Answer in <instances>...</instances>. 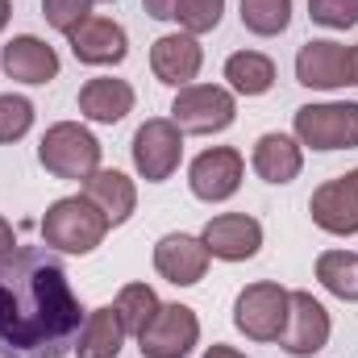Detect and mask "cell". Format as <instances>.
Returning <instances> with one entry per match:
<instances>
[{
  "label": "cell",
  "instance_id": "obj_30",
  "mask_svg": "<svg viewBox=\"0 0 358 358\" xmlns=\"http://www.w3.org/2000/svg\"><path fill=\"white\" fill-rule=\"evenodd\" d=\"M176 4L179 0H142V8H146L155 21H176Z\"/></svg>",
  "mask_w": 358,
  "mask_h": 358
},
{
  "label": "cell",
  "instance_id": "obj_22",
  "mask_svg": "<svg viewBox=\"0 0 358 358\" xmlns=\"http://www.w3.org/2000/svg\"><path fill=\"white\" fill-rule=\"evenodd\" d=\"M225 80L238 96H267L275 88V63L259 50H238L225 59Z\"/></svg>",
  "mask_w": 358,
  "mask_h": 358
},
{
  "label": "cell",
  "instance_id": "obj_35",
  "mask_svg": "<svg viewBox=\"0 0 358 358\" xmlns=\"http://www.w3.org/2000/svg\"><path fill=\"white\" fill-rule=\"evenodd\" d=\"M92 4H96V0H92ZM104 4H113V0H104Z\"/></svg>",
  "mask_w": 358,
  "mask_h": 358
},
{
  "label": "cell",
  "instance_id": "obj_19",
  "mask_svg": "<svg viewBox=\"0 0 358 358\" xmlns=\"http://www.w3.org/2000/svg\"><path fill=\"white\" fill-rule=\"evenodd\" d=\"M80 113L96 125H117L125 113H134V88L125 80H113V76L88 80L80 88Z\"/></svg>",
  "mask_w": 358,
  "mask_h": 358
},
{
  "label": "cell",
  "instance_id": "obj_14",
  "mask_svg": "<svg viewBox=\"0 0 358 358\" xmlns=\"http://www.w3.org/2000/svg\"><path fill=\"white\" fill-rule=\"evenodd\" d=\"M296 80L304 88L317 92H334L350 84V63H346V46L334 38H313L300 46L296 55Z\"/></svg>",
  "mask_w": 358,
  "mask_h": 358
},
{
  "label": "cell",
  "instance_id": "obj_21",
  "mask_svg": "<svg viewBox=\"0 0 358 358\" xmlns=\"http://www.w3.org/2000/svg\"><path fill=\"white\" fill-rule=\"evenodd\" d=\"M121 342H125V325L117 317L113 304H100L92 308L84 329H80V342H76V355L80 358H117L121 355Z\"/></svg>",
  "mask_w": 358,
  "mask_h": 358
},
{
  "label": "cell",
  "instance_id": "obj_6",
  "mask_svg": "<svg viewBox=\"0 0 358 358\" xmlns=\"http://www.w3.org/2000/svg\"><path fill=\"white\" fill-rule=\"evenodd\" d=\"M238 117V100L229 88L217 84H187L171 100V121L183 134H221Z\"/></svg>",
  "mask_w": 358,
  "mask_h": 358
},
{
  "label": "cell",
  "instance_id": "obj_9",
  "mask_svg": "<svg viewBox=\"0 0 358 358\" xmlns=\"http://www.w3.org/2000/svg\"><path fill=\"white\" fill-rule=\"evenodd\" d=\"M329 313L325 304L313 296V292H292V304H287V325L279 334V346L283 355L292 358H313L325 350L329 342Z\"/></svg>",
  "mask_w": 358,
  "mask_h": 358
},
{
  "label": "cell",
  "instance_id": "obj_26",
  "mask_svg": "<svg viewBox=\"0 0 358 358\" xmlns=\"http://www.w3.org/2000/svg\"><path fill=\"white\" fill-rule=\"evenodd\" d=\"M221 13H225V0H179L176 4V21L192 38L213 34L221 25Z\"/></svg>",
  "mask_w": 358,
  "mask_h": 358
},
{
  "label": "cell",
  "instance_id": "obj_15",
  "mask_svg": "<svg viewBox=\"0 0 358 358\" xmlns=\"http://www.w3.org/2000/svg\"><path fill=\"white\" fill-rule=\"evenodd\" d=\"M204 67V50L192 34H163L150 46V71L167 88H187Z\"/></svg>",
  "mask_w": 358,
  "mask_h": 358
},
{
  "label": "cell",
  "instance_id": "obj_13",
  "mask_svg": "<svg viewBox=\"0 0 358 358\" xmlns=\"http://www.w3.org/2000/svg\"><path fill=\"white\" fill-rule=\"evenodd\" d=\"M67 42H71V55H76L80 63H88V67H117V63L129 55V34H125V25H117V21H108V17H88V21H80V25L67 34Z\"/></svg>",
  "mask_w": 358,
  "mask_h": 358
},
{
  "label": "cell",
  "instance_id": "obj_31",
  "mask_svg": "<svg viewBox=\"0 0 358 358\" xmlns=\"http://www.w3.org/2000/svg\"><path fill=\"white\" fill-rule=\"evenodd\" d=\"M13 250H17V238H13V225H8V221L0 217V263H4V259H8Z\"/></svg>",
  "mask_w": 358,
  "mask_h": 358
},
{
  "label": "cell",
  "instance_id": "obj_1",
  "mask_svg": "<svg viewBox=\"0 0 358 358\" xmlns=\"http://www.w3.org/2000/svg\"><path fill=\"white\" fill-rule=\"evenodd\" d=\"M88 313L50 246H17L0 263V358H67Z\"/></svg>",
  "mask_w": 358,
  "mask_h": 358
},
{
  "label": "cell",
  "instance_id": "obj_28",
  "mask_svg": "<svg viewBox=\"0 0 358 358\" xmlns=\"http://www.w3.org/2000/svg\"><path fill=\"white\" fill-rule=\"evenodd\" d=\"M308 17L325 29H350L358 25V0H308Z\"/></svg>",
  "mask_w": 358,
  "mask_h": 358
},
{
  "label": "cell",
  "instance_id": "obj_16",
  "mask_svg": "<svg viewBox=\"0 0 358 358\" xmlns=\"http://www.w3.org/2000/svg\"><path fill=\"white\" fill-rule=\"evenodd\" d=\"M155 271H159L167 283H176V287H192V283H200L204 271H208V250H204V242L192 238V234H167V238H159V246H155Z\"/></svg>",
  "mask_w": 358,
  "mask_h": 358
},
{
  "label": "cell",
  "instance_id": "obj_17",
  "mask_svg": "<svg viewBox=\"0 0 358 358\" xmlns=\"http://www.w3.org/2000/svg\"><path fill=\"white\" fill-rule=\"evenodd\" d=\"M0 67H4V76L17 80V84H50V80L59 76V55H55V46H46L42 38L21 34V38H13V42L0 50Z\"/></svg>",
  "mask_w": 358,
  "mask_h": 358
},
{
  "label": "cell",
  "instance_id": "obj_24",
  "mask_svg": "<svg viewBox=\"0 0 358 358\" xmlns=\"http://www.w3.org/2000/svg\"><path fill=\"white\" fill-rule=\"evenodd\" d=\"M113 308H117V317H121L125 334H134V338H138V334L146 329V321L159 313V296H155V287H150V283H125Z\"/></svg>",
  "mask_w": 358,
  "mask_h": 358
},
{
  "label": "cell",
  "instance_id": "obj_5",
  "mask_svg": "<svg viewBox=\"0 0 358 358\" xmlns=\"http://www.w3.org/2000/svg\"><path fill=\"white\" fill-rule=\"evenodd\" d=\"M287 304H292V292L287 287H279L271 279L250 283L234 300V325L250 342H279V334L287 325Z\"/></svg>",
  "mask_w": 358,
  "mask_h": 358
},
{
  "label": "cell",
  "instance_id": "obj_10",
  "mask_svg": "<svg viewBox=\"0 0 358 358\" xmlns=\"http://www.w3.org/2000/svg\"><path fill=\"white\" fill-rule=\"evenodd\" d=\"M308 213H313V225L334 234V238H355L358 234V167L346 176L329 179L313 192L308 200Z\"/></svg>",
  "mask_w": 358,
  "mask_h": 358
},
{
  "label": "cell",
  "instance_id": "obj_33",
  "mask_svg": "<svg viewBox=\"0 0 358 358\" xmlns=\"http://www.w3.org/2000/svg\"><path fill=\"white\" fill-rule=\"evenodd\" d=\"M346 63H350V84H358V46L346 50Z\"/></svg>",
  "mask_w": 358,
  "mask_h": 358
},
{
  "label": "cell",
  "instance_id": "obj_34",
  "mask_svg": "<svg viewBox=\"0 0 358 358\" xmlns=\"http://www.w3.org/2000/svg\"><path fill=\"white\" fill-rule=\"evenodd\" d=\"M8 17H13V4H8V0H0V29L8 25Z\"/></svg>",
  "mask_w": 358,
  "mask_h": 358
},
{
  "label": "cell",
  "instance_id": "obj_23",
  "mask_svg": "<svg viewBox=\"0 0 358 358\" xmlns=\"http://www.w3.org/2000/svg\"><path fill=\"white\" fill-rule=\"evenodd\" d=\"M317 279L325 292H334L338 300H358V255L355 250H325L317 259Z\"/></svg>",
  "mask_w": 358,
  "mask_h": 358
},
{
  "label": "cell",
  "instance_id": "obj_32",
  "mask_svg": "<svg viewBox=\"0 0 358 358\" xmlns=\"http://www.w3.org/2000/svg\"><path fill=\"white\" fill-rule=\"evenodd\" d=\"M204 358H246V355H242V350H234V346H208Z\"/></svg>",
  "mask_w": 358,
  "mask_h": 358
},
{
  "label": "cell",
  "instance_id": "obj_8",
  "mask_svg": "<svg viewBox=\"0 0 358 358\" xmlns=\"http://www.w3.org/2000/svg\"><path fill=\"white\" fill-rule=\"evenodd\" d=\"M200 342V317L187 304H159V313L138 334L142 358H187Z\"/></svg>",
  "mask_w": 358,
  "mask_h": 358
},
{
  "label": "cell",
  "instance_id": "obj_25",
  "mask_svg": "<svg viewBox=\"0 0 358 358\" xmlns=\"http://www.w3.org/2000/svg\"><path fill=\"white\" fill-rule=\"evenodd\" d=\"M242 25L259 38H275L292 25V0H242Z\"/></svg>",
  "mask_w": 358,
  "mask_h": 358
},
{
  "label": "cell",
  "instance_id": "obj_27",
  "mask_svg": "<svg viewBox=\"0 0 358 358\" xmlns=\"http://www.w3.org/2000/svg\"><path fill=\"white\" fill-rule=\"evenodd\" d=\"M29 129H34V104H29L25 96L4 92V96H0V142H4V146H8V142H21Z\"/></svg>",
  "mask_w": 358,
  "mask_h": 358
},
{
  "label": "cell",
  "instance_id": "obj_29",
  "mask_svg": "<svg viewBox=\"0 0 358 358\" xmlns=\"http://www.w3.org/2000/svg\"><path fill=\"white\" fill-rule=\"evenodd\" d=\"M42 17H46L59 34H71L80 21L92 17V0H42Z\"/></svg>",
  "mask_w": 358,
  "mask_h": 358
},
{
  "label": "cell",
  "instance_id": "obj_18",
  "mask_svg": "<svg viewBox=\"0 0 358 358\" xmlns=\"http://www.w3.org/2000/svg\"><path fill=\"white\" fill-rule=\"evenodd\" d=\"M84 196L108 217V225H125V221L134 217V208H138V187H134V179L121 176V171H104V167L84 179Z\"/></svg>",
  "mask_w": 358,
  "mask_h": 358
},
{
  "label": "cell",
  "instance_id": "obj_20",
  "mask_svg": "<svg viewBox=\"0 0 358 358\" xmlns=\"http://www.w3.org/2000/svg\"><path fill=\"white\" fill-rule=\"evenodd\" d=\"M250 163H255L259 179H267V183H292L304 171V150L287 134H263L255 142V159Z\"/></svg>",
  "mask_w": 358,
  "mask_h": 358
},
{
  "label": "cell",
  "instance_id": "obj_12",
  "mask_svg": "<svg viewBox=\"0 0 358 358\" xmlns=\"http://www.w3.org/2000/svg\"><path fill=\"white\" fill-rule=\"evenodd\" d=\"M200 242H204L208 259L246 263V259H255L259 246H263V225H259L255 217H246V213H221V217H213V221L204 225Z\"/></svg>",
  "mask_w": 358,
  "mask_h": 358
},
{
  "label": "cell",
  "instance_id": "obj_3",
  "mask_svg": "<svg viewBox=\"0 0 358 358\" xmlns=\"http://www.w3.org/2000/svg\"><path fill=\"white\" fill-rule=\"evenodd\" d=\"M38 163L55 179H88L100 171V142L80 121H59L38 142Z\"/></svg>",
  "mask_w": 358,
  "mask_h": 358
},
{
  "label": "cell",
  "instance_id": "obj_4",
  "mask_svg": "<svg viewBox=\"0 0 358 358\" xmlns=\"http://www.w3.org/2000/svg\"><path fill=\"white\" fill-rule=\"evenodd\" d=\"M296 142L313 150H355L358 146V104L355 100H329V104H304L296 108Z\"/></svg>",
  "mask_w": 358,
  "mask_h": 358
},
{
  "label": "cell",
  "instance_id": "obj_11",
  "mask_svg": "<svg viewBox=\"0 0 358 358\" xmlns=\"http://www.w3.org/2000/svg\"><path fill=\"white\" fill-rule=\"evenodd\" d=\"M242 171H246V163L234 146H213V150L196 155L192 167H187L192 196L204 200V204H221L242 187Z\"/></svg>",
  "mask_w": 358,
  "mask_h": 358
},
{
  "label": "cell",
  "instance_id": "obj_7",
  "mask_svg": "<svg viewBox=\"0 0 358 358\" xmlns=\"http://www.w3.org/2000/svg\"><path fill=\"white\" fill-rule=\"evenodd\" d=\"M134 167L146 183H167L179 171L183 159V129L171 117H150L138 134H134Z\"/></svg>",
  "mask_w": 358,
  "mask_h": 358
},
{
  "label": "cell",
  "instance_id": "obj_2",
  "mask_svg": "<svg viewBox=\"0 0 358 358\" xmlns=\"http://www.w3.org/2000/svg\"><path fill=\"white\" fill-rule=\"evenodd\" d=\"M108 234V217L88 196H63L42 217V242L63 255H92Z\"/></svg>",
  "mask_w": 358,
  "mask_h": 358
}]
</instances>
